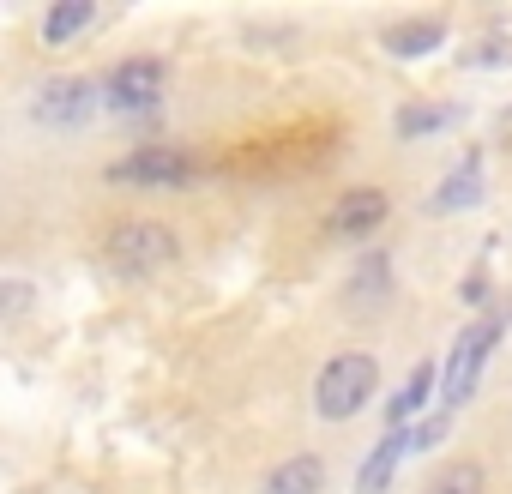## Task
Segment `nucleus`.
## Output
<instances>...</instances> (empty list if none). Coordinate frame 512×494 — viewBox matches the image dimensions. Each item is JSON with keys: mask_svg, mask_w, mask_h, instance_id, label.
<instances>
[{"mask_svg": "<svg viewBox=\"0 0 512 494\" xmlns=\"http://www.w3.org/2000/svg\"><path fill=\"white\" fill-rule=\"evenodd\" d=\"M175 254H181L175 229H169V223H151V217H121V223H109V235H103V260H109V272H121V278H151V272H163Z\"/></svg>", "mask_w": 512, "mask_h": 494, "instance_id": "obj_1", "label": "nucleus"}, {"mask_svg": "<svg viewBox=\"0 0 512 494\" xmlns=\"http://www.w3.org/2000/svg\"><path fill=\"white\" fill-rule=\"evenodd\" d=\"M374 392H380V362L368 350H338L314 380V410L326 422H350L356 410L374 404Z\"/></svg>", "mask_w": 512, "mask_h": 494, "instance_id": "obj_2", "label": "nucleus"}, {"mask_svg": "<svg viewBox=\"0 0 512 494\" xmlns=\"http://www.w3.org/2000/svg\"><path fill=\"white\" fill-rule=\"evenodd\" d=\"M193 175H199V163H193L181 145H133L127 157L109 163V181H121V187H145V193L187 187Z\"/></svg>", "mask_w": 512, "mask_h": 494, "instance_id": "obj_3", "label": "nucleus"}, {"mask_svg": "<svg viewBox=\"0 0 512 494\" xmlns=\"http://www.w3.org/2000/svg\"><path fill=\"white\" fill-rule=\"evenodd\" d=\"M494 344H500V320H476V326H464V332H458L452 362H446V374H440V398H446V410H458V404L476 392V380H482V368H488Z\"/></svg>", "mask_w": 512, "mask_h": 494, "instance_id": "obj_4", "label": "nucleus"}, {"mask_svg": "<svg viewBox=\"0 0 512 494\" xmlns=\"http://www.w3.org/2000/svg\"><path fill=\"white\" fill-rule=\"evenodd\" d=\"M163 79H169V67H163L157 55H127V61H115V67L103 73V103L121 109V115L151 109V103L163 97Z\"/></svg>", "mask_w": 512, "mask_h": 494, "instance_id": "obj_5", "label": "nucleus"}, {"mask_svg": "<svg viewBox=\"0 0 512 494\" xmlns=\"http://www.w3.org/2000/svg\"><path fill=\"white\" fill-rule=\"evenodd\" d=\"M386 217H392V193L386 187H350V193H338V205L326 217V235L332 241H368Z\"/></svg>", "mask_w": 512, "mask_h": 494, "instance_id": "obj_6", "label": "nucleus"}, {"mask_svg": "<svg viewBox=\"0 0 512 494\" xmlns=\"http://www.w3.org/2000/svg\"><path fill=\"white\" fill-rule=\"evenodd\" d=\"M97 97H103L97 79H49V85L37 91V121H49V127H79V121L97 109Z\"/></svg>", "mask_w": 512, "mask_h": 494, "instance_id": "obj_7", "label": "nucleus"}, {"mask_svg": "<svg viewBox=\"0 0 512 494\" xmlns=\"http://www.w3.org/2000/svg\"><path fill=\"white\" fill-rule=\"evenodd\" d=\"M404 452H416V428H392V434L362 458V470H356V494H380V488L392 482V470H398Z\"/></svg>", "mask_w": 512, "mask_h": 494, "instance_id": "obj_8", "label": "nucleus"}, {"mask_svg": "<svg viewBox=\"0 0 512 494\" xmlns=\"http://www.w3.org/2000/svg\"><path fill=\"white\" fill-rule=\"evenodd\" d=\"M380 43H386V55L416 61V55H428V49L446 43V19H398V25L380 31Z\"/></svg>", "mask_w": 512, "mask_h": 494, "instance_id": "obj_9", "label": "nucleus"}, {"mask_svg": "<svg viewBox=\"0 0 512 494\" xmlns=\"http://www.w3.org/2000/svg\"><path fill=\"white\" fill-rule=\"evenodd\" d=\"M320 488H326V458H320V452H290V458L266 476L260 494H320Z\"/></svg>", "mask_w": 512, "mask_h": 494, "instance_id": "obj_10", "label": "nucleus"}, {"mask_svg": "<svg viewBox=\"0 0 512 494\" xmlns=\"http://www.w3.org/2000/svg\"><path fill=\"white\" fill-rule=\"evenodd\" d=\"M476 193H482V151H470V157H464L440 187H434L428 211H440V217H446V211H464V205H476Z\"/></svg>", "mask_w": 512, "mask_h": 494, "instance_id": "obj_11", "label": "nucleus"}, {"mask_svg": "<svg viewBox=\"0 0 512 494\" xmlns=\"http://www.w3.org/2000/svg\"><path fill=\"white\" fill-rule=\"evenodd\" d=\"M434 386H440L434 362H416V368H410V380L392 392V404H386V422H392V428H404V422H410V416L428 404V392H434Z\"/></svg>", "mask_w": 512, "mask_h": 494, "instance_id": "obj_12", "label": "nucleus"}, {"mask_svg": "<svg viewBox=\"0 0 512 494\" xmlns=\"http://www.w3.org/2000/svg\"><path fill=\"white\" fill-rule=\"evenodd\" d=\"M85 25H97V7H91V0H61V7L43 13V43L61 49V43H73Z\"/></svg>", "mask_w": 512, "mask_h": 494, "instance_id": "obj_13", "label": "nucleus"}, {"mask_svg": "<svg viewBox=\"0 0 512 494\" xmlns=\"http://www.w3.org/2000/svg\"><path fill=\"white\" fill-rule=\"evenodd\" d=\"M422 494H488V470H482L476 458H452V464H440V470L428 476Z\"/></svg>", "mask_w": 512, "mask_h": 494, "instance_id": "obj_14", "label": "nucleus"}, {"mask_svg": "<svg viewBox=\"0 0 512 494\" xmlns=\"http://www.w3.org/2000/svg\"><path fill=\"white\" fill-rule=\"evenodd\" d=\"M386 284H392V260H386V254H368V260L356 266V278H350V302H356V308H374V302L386 296Z\"/></svg>", "mask_w": 512, "mask_h": 494, "instance_id": "obj_15", "label": "nucleus"}, {"mask_svg": "<svg viewBox=\"0 0 512 494\" xmlns=\"http://www.w3.org/2000/svg\"><path fill=\"white\" fill-rule=\"evenodd\" d=\"M458 115L452 109H428V103H410V109H398V139H416V133H440V127H452Z\"/></svg>", "mask_w": 512, "mask_h": 494, "instance_id": "obj_16", "label": "nucleus"}, {"mask_svg": "<svg viewBox=\"0 0 512 494\" xmlns=\"http://www.w3.org/2000/svg\"><path fill=\"white\" fill-rule=\"evenodd\" d=\"M458 296H464V302H470V308H482V296H488V272H482V266H476V272H470V278H464V290H458Z\"/></svg>", "mask_w": 512, "mask_h": 494, "instance_id": "obj_17", "label": "nucleus"}]
</instances>
